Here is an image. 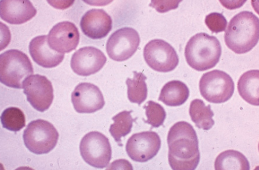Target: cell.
Listing matches in <instances>:
<instances>
[{"label": "cell", "mask_w": 259, "mask_h": 170, "mask_svg": "<svg viewBox=\"0 0 259 170\" xmlns=\"http://www.w3.org/2000/svg\"><path fill=\"white\" fill-rule=\"evenodd\" d=\"M168 160L174 170H194L200 160L199 141L194 127L186 121L172 126L168 133Z\"/></svg>", "instance_id": "cell-1"}, {"label": "cell", "mask_w": 259, "mask_h": 170, "mask_svg": "<svg viewBox=\"0 0 259 170\" xmlns=\"http://www.w3.org/2000/svg\"><path fill=\"white\" fill-rule=\"evenodd\" d=\"M258 39V18L249 11L240 12L233 17L225 34L226 45L237 54L250 51Z\"/></svg>", "instance_id": "cell-2"}, {"label": "cell", "mask_w": 259, "mask_h": 170, "mask_svg": "<svg viewBox=\"0 0 259 170\" xmlns=\"http://www.w3.org/2000/svg\"><path fill=\"white\" fill-rule=\"evenodd\" d=\"M221 54L222 47L219 40L213 36L203 33L193 36L185 49L187 63L199 71L214 67L219 62Z\"/></svg>", "instance_id": "cell-3"}, {"label": "cell", "mask_w": 259, "mask_h": 170, "mask_svg": "<svg viewBox=\"0 0 259 170\" xmlns=\"http://www.w3.org/2000/svg\"><path fill=\"white\" fill-rule=\"evenodd\" d=\"M33 73L32 63L23 52L10 50L0 55V81L6 86L21 89L23 82Z\"/></svg>", "instance_id": "cell-4"}, {"label": "cell", "mask_w": 259, "mask_h": 170, "mask_svg": "<svg viewBox=\"0 0 259 170\" xmlns=\"http://www.w3.org/2000/svg\"><path fill=\"white\" fill-rule=\"evenodd\" d=\"M23 137L24 144L30 151L41 155L49 153L56 147L59 135L52 124L38 119L28 125Z\"/></svg>", "instance_id": "cell-5"}, {"label": "cell", "mask_w": 259, "mask_h": 170, "mask_svg": "<svg viewBox=\"0 0 259 170\" xmlns=\"http://www.w3.org/2000/svg\"><path fill=\"white\" fill-rule=\"evenodd\" d=\"M201 96L212 103H223L231 99L234 92V83L226 72L214 70L203 74L200 81Z\"/></svg>", "instance_id": "cell-6"}, {"label": "cell", "mask_w": 259, "mask_h": 170, "mask_svg": "<svg viewBox=\"0 0 259 170\" xmlns=\"http://www.w3.org/2000/svg\"><path fill=\"white\" fill-rule=\"evenodd\" d=\"M79 150L84 161L95 168L106 167L112 159V150L108 138L97 131L91 132L83 137Z\"/></svg>", "instance_id": "cell-7"}, {"label": "cell", "mask_w": 259, "mask_h": 170, "mask_svg": "<svg viewBox=\"0 0 259 170\" xmlns=\"http://www.w3.org/2000/svg\"><path fill=\"white\" fill-rule=\"evenodd\" d=\"M144 57L148 65L158 72L171 71L179 64V57L175 48L161 39L151 40L145 46Z\"/></svg>", "instance_id": "cell-8"}, {"label": "cell", "mask_w": 259, "mask_h": 170, "mask_svg": "<svg viewBox=\"0 0 259 170\" xmlns=\"http://www.w3.org/2000/svg\"><path fill=\"white\" fill-rule=\"evenodd\" d=\"M140 36L137 30L129 27L121 28L111 35L106 45L110 58L122 62L131 58L140 45Z\"/></svg>", "instance_id": "cell-9"}, {"label": "cell", "mask_w": 259, "mask_h": 170, "mask_svg": "<svg viewBox=\"0 0 259 170\" xmlns=\"http://www.w3.org/2000/svg\"><path fill=\"white\" fill-rule=\"evenodd\" d=\"M23 93L27 100L36 110L44 112L50 108L54 100V89L45 76L30 75L23 83Z\"/></svg>", "instance_id": "cell-10"}, {"label": "cell", "mask_w": 259, "mask_h": 170, "mask_svg": "<svg viewBox=\"0 0 259 170\" xmlns=\"http://www.w3.org/2000/svg\"><path fill=\"white\" fill-rule=\"evenodd\" d=\"M161 140L157 133L146 131L135 133L128 139L127 155L137 162H145L153 158L161 148Z\"/></svg>", "instance_id": "cell-11"}, {"label": "cell", "mask_w": 259, "mask_h": 170, "mask_svg": "<svg viewBox=\"0 0 259 170\" xmlns=\"http://www.w3.org/2000/svg\"><path fill=\"white\" fill-rule=\"evenodd\" d=\"M107 62V57L98 48L87 46L73 53L71 66L73 72L81 76H89L100 71Z\"/></svg>", "instance_id": "cell-12"}, {"label": "cell", "mask_w": 259, "mask_h": 170, "mask_svg": "<svg viewBox=\"0 0 259 170\" xmlns=\"http://www.w3.org/2000/svg\"><path fill=\"white\" fill-rule=\"evenodd\" d=\"M74 108L79 113H93L101 110L105 105L103 95L96 85L79 83L71 95Z\"/></svg>", "instance_id": "cell-13"}, {"label": "cell", "mask_w": 259, "mask_h": 170, "mask_svg": "<svg viewBox=\"0 0 259 170\" xmlns=\"http://www.w3.org/2000/svg\"><path fill=\"white\" fill-rule=\"evenodd\" d=\"M49 46L61 53L76 50L79 42V33L73 23L64 21L56 24L48 35Z\"/></svg>", "instance_id": "cell-14"}, {"label": "cell", "mask_w": 259, "mask_h": 170, "mask_svg": "<svg viewBox=\"0 0 259 170\" xmlns=\"http://www.w3.org/2000/svg\"><path fill=\"white\" fill-rule=\"evenodd\" d=\"M113 21L107 12L102 9L89 10L80 22L82 32L92 39H101L112 30Z\"/></svg>", "instance_id": "cell-15"}, {"label": "cell", "mask_w": 259, "mask_h": 170, "mask_svg": "<svg viewBox=\"0 0 259 170\" xmlns=\"http://www.w3.org/2000/svg\"><path fill=\"white\" fill-rule=\"evenodd\" d=\"M0 6L2 19L11 24H22L32 20L36 10L28 0H2Z\"/></svg>", "instance_id": "cell-16"}, {"label": "cell", "mask_w": 259, "mask_h": 170, "mask_svg": "<svg viewBox=\"0 0 259 170\" xmlns=\"http://www.w3.org/2000/svg\"><path fill=\"white\" fill-rule=\"evenodd\" d=\"M29 50L34 61L45 68H53L59 65L65 57L61 53L52 49L49 46L48 36H36L30 42Z\"/></svg>", "instance_id": "cell-17"}, {"label": "cell", "mask_w": 259, "mask_h": 170, "mask_svg": "<svg viewBox=\"0 0 259 170\" xmlns=\"http://www.w3.org/2000/svg\"><path fill=\"white\" fill-rule=\"evenodd\" d=\"M258 84V70L245 72L238 81V90L240 96L251 105H259Z\"/></svg>", "instance_id": "cell-18"}, {"label": "cell", "mask_w": 259, "mask_h": 170, "mask_svg": "<svg viewBox=\"0 0 259 170\" xmlns=\"http://www.w3.org/2000/svg\"><path fill=\"white\" fill-rule=\"evenodd\" d=\"M190 91L187 85L181 81L166 83L161 90L158 100L169 107L182 106L189 98Z\"/></svg>", "instance_id": "cell-19"}, {"label": "cell", "mask_w": 259, "mask_h": 170, "mask_svg": "<svg viewBox=\"0 0 259 170\" xmlns=\"http://www.w3.org/2000/svg\"><path fill=\"white\" fill-rule=\"evenodd\" d=\"M189 114L192 121L199 129L205 131L210 130L214 125L212 118L214 113L211 106H206L201 100L196 99L191 102Z\"/></svg>", "instance_id": "cell-20"}, {"label": "cell", "mask_w": 259, "mask_h": 170, "mask_svg": "<svg viewBox=\"0 0 259 170\" xmlns=\"http://www.w3.org/2000/svg\"><path fill=\"white\" fill-rule=\"evenodd\" d=\"M215 170H249V161L239 151L228 150L221 153L214 162Z\"/></svg>", "instance_id": "cell-21"}, {"label": "cell", "mask_w": 259, "mask_h": 170, "mask_svg": "<svg viewBox=\"0 0 259 170\" xmlns=\"http://www.w3.org/2000/svg\"><path fill=\"white\" fill-rule=\"evenodd\" d=\"M133 73V78H127L126 81L127 97L132 103L141 105L147 97V77L143 72L134 71Z\"/></svg>", "instance_id": "cell-22"}, {"label": "cell", "mask_w": 259, "mask_h": 170, "mask_svg": "<svg viewBox=\"0 0 259 170\" xmlns=\"http://www.w3.org/2000/svg\"><path fill=\"white\" fill-rule=\"evenodd\" d=\"M132 113V111H123L112 118L114 123L111 125L109 132L120 146H122L121 138L127 136L132 131L134 121Z\"/></svg>", "instance_id": "cell-23"}, {"label": "cell", "mask_w": 259, "mask_h": 170, "mask_svg": "<svg viewBox=\"0 0 259 170\" xmlns=\"http://www.w3.org/2000/svg\"><path fill=\"white\" fill-rule=\"evenodd\" d=\"M1 122L4 128L17 132L26 126V117L20 109L10 107L6 109L1 116Z\"/></svg>", "instance_id": "cell-24"}, {"label": "cell", "mask_w": 259, "mask_h": 170, "mask_svg": "<svg viewBox=\"0 0 259 170\" xmlns=\"http://www.w3.org/2000/svg\"><path fill=\"white\" fill-rule=\"evenodd\" d=\"M147 118L145 122L153 127L162 126L166 118V113L163 107L155 102L150 101L144 106Z\"/></svg>", "instance_id": "cell-25"}, {"label": "cell", "mask_w": 259, "mask_h": 170, "mask_svg": "<svg viewBox=\"0 0 259 170\" xmlns=\"http://www.w3.org/2000/svg\"><path fill=\"white\" fill-rule=\"evenodd\" d=\"M205 23L212 33L225 31L228 24L225 16L217 12L207 15L205 18Z\"/></svg>", "instance_id": "cell-26"}, {"label": "cell", "mask_w": 259, "mask_h": 170, "mask_svg": "<svg viewBox=\"0 0 259 170\" xmlns=\"http://www.w3.org/2000/svg\"><path fill=\"white\" fill-rule=\"evenodd\" d=\"M182 1H151L150 6L155 8L160 13H164L171 10L178 8L179 4Z\"/></svg>", "instance_id": "cell-27"}]
</instances>
